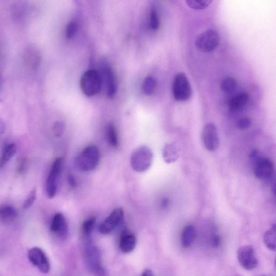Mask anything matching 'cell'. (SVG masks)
Masks as SVG:
<instances>
[{
    "instance_id": "obj_1",
    "label": "cell",
    "mask_w": 276,
    "mask_h": 276,
    "mask_svg": "<svg viewBox=\"0 0 276 276\" xmlns=\"http://www.w3.org/2000/svg\"><path fill=\"white\" fill-rule=\"evenodd\" d=\"M154 155L152 151L145 146H141L135 149L130 158L131 166L135 171L144 172L152 165Z\"/></svg>"
},
{
    "instance_id": "obj_2",
    "label": "cell",
    "mask_w": 276,
    "mask_h": 276,
    "mask_svg": "<svg viewBox=\"0 0 276 276\" xmlns=\"http://www.w3.org/2000/svg\"><path fill=\"white\" fill-rule=\"evenodd\" d=\"M99 157V151L96 146L86 147L76 158V164L81 171H92L97 166Z\"/></svg>"
},
{
    "instance_id": "obj_3",
    "label": "cell",
    "mask_w": 276,
    "mask_h": 276,
    "mask_svg": "<svg viewBox=\"0 0 276 276\" xmlns=\"http://www.w3.org/2000/svg\"><path fill=\"white\" fill-rule=\"evenodd\" d=\"M85 260L88 269L95 276H107V270L102 264L101 255L95 245L87 243L85 249Z\"/></svg>"
},
{
    "instance_id": "obj_4",
    "label": "cell",
    "mask_w": 276,
    "mask_h": 276,
    "mask_svg": "<svg viewBox=\"0 0 276 276\" xmlns=\"http://www.w3.org/2000/svg\"><path fill=\"white\" fill-rule=\"evenodd\" d=\"M102 83L101 76L96 70H88L81 78L80 89L85 96L92 97L101 91Z\"/></svg>"
},
{
    "instance_id": "obj_5",
    "label": "cell",
    "mask_w": 276,
    "mask_h": 276,
    "mask_svg": "<svg viewBox=\"0 0 276 276\" xmlns=\"http://www.w3.org/2000/svg\"><path fill=\"white\" fill-rule=\"evenodd\" d=\"M192 93V88L185 74L179 73L176 75L173 85V94L176 101H187L191 98Z\"/></svg>"
},
{
    "instance_id": "obj_6",
    "label": "cell",
    "mask_w": 276,
    "mask_h": 276,
    "mask_svg": "<svg viewBox=\"0 0 276 276\" xmlns=\"http://www.w3.org/2000/svg\"><path fill=\"white\" fill-rule=\"evenodd\" d=\"M220 35L213 29L205 31L197 38L196 41L197 48L203 52H208L214 50L220 43Z\"/></svg>"
},
{
    "instance_id": "obj_7",
    "label": "cell",
    "mask_w": 276,
    "mask_h": 276,
    "mask_svg": "<svg viewBox=\"0 0 276 276\" xmlns=\"http://www.w3.org/2000/svg\"><path fill=\"white\" fill-rule=\"evenodd\" d=\"M63 162L62 158H58L54 161L51 166L46 183L47 196L50 198L54 197L57 189L58 180L62 171Z\"/></svg>"
},
{
    "instance_id": "obj_8",
    "label": "cell",
    "mask_w": 276,
    "mask_h": 276,
    "mask_svg": "<svg viewBox=\"0 0 276 276\" xmlns=\"http://www.w3.org/2000/svg\"><path fill=\"white\" fill-rule=\"evenodd\" d=\"M27 256L29 261L41 273H49L51 268L50 262L49 258L42 249L33 247L29 250Z\"/></svg>"
},
{
    "instance_id": "obj_9",
    "label": "cell",
    "mask_w": 276,
    "mask_h": 276,
    "mask_svg": "<svg viewBox=\"0 0 276 276\" xmlns=\"http://www.w3.org/2000/svg\"><path fill=\"white\" fill-rule=\"evenodd\" d=\"M237 259L240 266L249 271L258 266V262L254 248L250 245L240 246L237 250Z\"/></svg>"
},
{
    "instance_id": "obj_10",
    "label": "cell",
    "mask_w": 276,
    "mask_h": 276,
    "mask_svg": "<svg viewBox=\"0 0 276 276\" xmlns=\"http://www.w3.org/2000/svg\"><path fill=\"white\" fill-rule=\"evenodd\" d=\"M124 210L121 208L114 210L99 227V232L104 236L112 233L124 217Z\"/></svg>"
},
{
    "instance_id": "obj_11",
    "label": "cell",
    "mask_w": 276,
    "mask_h": 276,
    "mask_svg": "<svg viewBox=\"0 0 276 276\" xmlns=\"http://www.w3.org/2000/svg\"><path fill=\"white\" fill-rule=\"evenodd\" d=\"M202 139L205 148L209 151L218 149L220 144L218 132L214 124L208 123L203 127Z\"/></svg>"
},
{
    "instance_id": "obj_12",
    "label": "cell",
    "mask_w": 276,
    "mask_h": 276,
    "mask_svg": "<svg viewBox=\"0 0 276 276\" xmlns=\"http://www.w3.org/2000/svg\"><path fill=\"white\" fill-rule=\"evenodd\" d=\"M274 172V164L267 158H260L256 160L254 173L256 178L266 180L272 177Z\"/></svg>"
},
{
    "instance_id": "obj_13",
    "label": "cell",
    "mask_w": 276,
    "mask_h": 276,
    "mask_svg": "<svg viewBox=\"0 0 276 276\" xmlns=\"http://www.w3.org/2000/svg\"><path fill=\"white\" fill-rule=\"evenodd\" d=\"M50 231L55 236L62 239L68 237V223L65 216L62 213H57L54 216L50 226Z\"/></svg>"
},
{
    "instance_id": "obj_14",
    "label": "cell",
    "mask_w": 276,
    "mask_h": 276,
    "mask_svg": "<svg viewBox=\"0 0 276 276\" xmlns=\"http://www.w3.org/2000/svg\"><path fill=\"white\" fill-rule=\"evenodd\" d=\"M23 60L27 67L32 69H36L39 65L40 61V53L34 47L29 46L24 51Z\"/></svg>"
},
{
    "instance_id": "obj_15",
    "label": "cell",
    "mask_w": 276,
    "mask_h": 276,
    "mask_svg": "<svg viewBox=\"0 0 276 276\" xmlns=\"http://www.w3.org/2000/svg\"><path fill=\"white\" fill-rule=\"evenodd\" d=\"M104 77L107 95L110 98H113L117 91L116 81L113 70L109 66H105L103 69Z\"/></svg>"
},
{
    "instance_id": "obj_16",
    "label": "cell",
    "mask_w": 276,
    "mask_h": 276,
    "mask_svg": "<svg viewBox=\"0 0 276 276\" xmlns=\"http://www.w3.org/2000/svg\"><path fill=\"white\" fill-rule=\"evenodd\" d=\"M137 239L131 233L124 232L121 234L119 240V248L123 253H130L136 248Z\"/></svg>"
},
{
    "instance_id": "obj_17",
    "label": "cell",
    "mask_w": 276,
    "mask_h": 276,
    "mask_svg": "<svg viewBox=\"0 0 276 276\" xmlns=\"http://www.w3.org/2000/svg\"><path fill=\"white\" fill-rule=\"evenodd\" d=\"M249 99V95L248 93H240L230 100L228 103V108L232 111L242 109L248 103Z\"/></svg>"
},
{
    "instance_id": "obj_18",
    "label": "cell",
    "mask_w": 276,
    "mask_h": 276,
    "mask_svg": "<svg viewBox=\"0 0 276 276\" xmlns=\"http://www.w3.org/2000/svg\"><path fill=\"white\" fill-rule=\"evenodd\" d=\"M196 231L195 227L192 225L186 226L182 232L181 243L185 248L190 247L196 239Z\"/></svg>"
},
{
    "instance_id": "obj_19",
    "label": "cell",
    "mask_w": 276,
    "mask_h": 276,
    "mask_svg": "<svg viewBox=\"0 0 276 276\" xmlns=\"http://www.w3.org/2000/svg\"><path fill=\"white\" fill-rule=\"evenodd\" d=\"M263 240L268 249L276 251V225L269 228L264 234Z\"/></svg>"
},
{
    "instance_id": "obj_20",
    "label": "cell",
    "mask_w": 276,
    "mask_h": 276,
    "mask_svg": "<svg viewBox=\"0 0 276 276\" xmlns=\"http://www.w3.org/2000/svg\"><path fill=\"white\" fill-rule=\"evenodd\" d=\"M17 211L16 209L10 205H4L0 210L1 220L4 223H9L13 221L17 217Z\"/></svg>"
},
{
    "instance_id": "obj_21",
    "label": "cell",
    "mask_w": 276,
    "mask_h": 276,
    "mask_svg": "<svg viewBox=\"0 0 276 276\" xmlns=\"http://www.w3.org/2000/svg\"><path fill=\"white\" fill-rule=\"evenodd\" d=\"M163 158L164 161L167 163H173L177 160L179 154L175 147L171 144L164 146L163 150Z\"/></svg>"
},
{
    "instance_id": "obj_22",
    "label": "cell",
    "mask_w": 276,
    "mask_h": 276,
    "mask_svg": "<svg viewBox=\"0 0 276 276\" xmlns=\"http://www.w3.org/2000/svg\"><path fill=\"white\" fill-rule=\"evenodd\" d=\"M106 136L110 146L114 148H117L118 146V134L115 125L112 123L108 125L106 129Z\"/></svg>"
},
{
    "instance_id": "obj_23",
    "label": "cell",
    "mask_w": 276,
    "mask_h": 276,
    "mask_svg": "<svg viewBox=\"0 0 276 276\" xmlns=\"http://www.w3.org/2000/svg\"><path fill=\"white\" fill-rule=\"evenodd\" d=\"M16 151L17 147L15 144H9L5 147L1 159V168L15 156Z\"/></svg>"
},
{
    "instance_id": "obj_24",
    "label": "cell",
    "mask_w": 276,
    "mask_h": 276,
    "mask_svg": "<svg viewBox=\"0 0 276 276\" xmlns=\"http://www.w3.org/2000/svg\"><path fill=\"white\" fill-rule=\"evenodd\" d=\"M157 87V81L154 78L149 76L143 81V91L145 95L151 96L154 93Z\"/></svg>"
},
{
    "instance_id": "obj_25",
    "label": "cell",
    "mask_w": 276,
    "mask_h": 276,
    "mask_svg": "<svg viewBox=\"0 0 276 276\" xmlns=\"http://www.w3.org/2000/svg\"><path fill=\"white\" fill-rule=\"evenodd\" d=\"M96 223L95 217H90L85 220L81 226V232L85 237H90L91 234L95 229Z\"/></svg>"
},
{
    "instance_id": "obj_26",
    "label": "cell",
    "mask_w": 276,
    "mask_h": 276,
    "mask_svg": "<svg viewBox=\"0 0 276 276\" xmlns=\"http://www.w3.org/2000/svg\"><path fill=\"white\" fill-rule=\"evenodd\" d=\"M237 87V80L231 77L226 78L223 79L221 82V90L226 93H232L236 90Z\"/></svg>"
},
{
    "instance_id": "obj_27",
    "label": "cell",
    "mask_w": 276,
    "mask_h": 276,
    "mask_svg": "<svg viewBox=\"0 0 276 276\" xmlns=\"http://www.w3.org/2000/svg\"><path fill=\"white\" fill-rule=\"evenodd\" d=\"M187 4L190 7L195 10H203L209 6L212 1L210 0H190Z\"/></svg>"
},
{
    "instance_id": "obj_28",
    "label": "cell",
    "mask_w": 276,
    "mask_h": 276,
    "mask_svg": "<svg viewBox=\"0 0 276 276\" xmlns=\"http://www.w3.org/2000/svg\"><path fill=\"white\" fill-rule=\"evenodd\" d=\"M150 26L152 30L157 31L160 27V20L157 11L153 9L150 13Z\"/></svg>"
},
{
    "instance_id": "obj_29",
    "label": "cell",
    "mask_w": 276,
    "mask_h": 276,
    "mask_svg": "<svg viewBox=\"0 0 276 276\" xmlns=\"http://www.w3.org/2000/svg\"><path fill=\"white\" fill-rule=\"evenodd\" d=\"M37 196V190L36 188H34L30 192L23 203V207L25 209H27L32 206V205L36 200Z\"/></svg>"
},
{
    "instance_id": "obj_30",
    "label": "cell",
    "mask_w": 276,
    "mask_h": 276,
    "mask_svg": "<svg viewBox=\"0 0 276 276\" xmlns=\"http://www.w3.org/2000/svg\"><path fill=\"white\" fill-rule=\"evenodd\" d=\"M78 25L75 22H70L67 26L66 36L68 39L73 38L78 32Z\"/></svg>"
},
{
    "instance_id": "obj_31",
    "label": "cell",
    "mask_w": 276,
    "mask_h": 276,
    "mask_svg": "<svg viewBox=\"0 0 276 276\" xmlns=\"http://www.w3.org/2000/svg\"><path fill=\"white\" fill-rule=\"evenodd\" d=\"M251 124V119L249 117H244L237 121V127L240 130L244 131L250 128Z\"/></svg>"
},
{
    "instance_id": "obj_32",
    "label": "cell",
    "mask_w": 276,
    "mask_h": 276,
    "mask_svg": "<svg viewBox=\"0 0 276 276\" xmlns=\"http://www.w3.org/2000/svg\"><path fill=\"white\" fill-rule=\"evenodd\" d=\"M64 126L61 122H56L53 127V131L56 138H61L63 134Z\"/></svg>"
},
{
    "instance_id": "obj_33",
    "label": "cell",
    "mask_w": 276,
    "mask_h": 276,
    "mask_svg": "<svg viewBox=\"0 0 276 276\" xmlns=\"http://www.w3.org/2000/svg\"><path fill=\"white\" fill-rule=\"evenodd\" d=\"M68 181L69 184L72 187L75 188L76 186H77V181H76V180L74 176L72 174H69L68 175Z\"/></svg>"
},
{
    "instance_id": "obj_34",
    "label": "cell",
    "mask_w": 276,
    "mask_h": 276,
    "mask_svg": "<svg viewBox=\"0 0 276 276\" xmlns=\"http://www.w3.org/2000/svg\"><path fill=\"white\" fill-rule=\"evenodd\" d=\"M211 244H212L214 247H218V246L221 244V238L218 236H215L213 237L212 241H211Z\"/></svg>"
},
{
    "instance_id": "obj_35",
    "label": "cell",
    "mask_w": 276,
    "mask_h": 276,
    "mask_svg": "<svg viewBox=\"0 0 276 276\" xmlns=\"http://www.w3.org/2000/svg\"><path fill=\"white\" fill-rule=\"evenodd\" d=\"M26 161L24 159H22L19 164L18 171L21 172L23 171V169L25 168Z\"/></svg>"
},
{
    "instance_id": "obj_36",
    "label": "cell",
    "mask_w": 276,
    "mask_h": 276,
    "mask_svg": "<svg viewBox=\"0 0 276 276\" xmlns=\"http://www.w3.org/2000/svg\"><path fill=\"white\" fill-rule=\"evenodd\" d=\"M142 276H155L153 272L150 269H146L143 272Z\"/></svg>"
},
{
    "instance_id": "obj_37",
    "label": "cell",
    "mask_w": 276,
    "mask_h": 276,
    "mask_svg": "<svg viewBox=\"0 0 276 276\" xmlns=\"http://www.w3.org/2000/svg\"><path fill=\"white\" fill-rule=\"evenodd\" d=\"M272 191L274 196L276 197V180L274 182L272 187Z\"/></svg>"
},
{
    "instance_id": "obj_38",
    "label": "cell",
    "mask_w": 276,
    "mask_h": 276,
    "mask_svg": "<svg viewBox=\"0 0 276 276\" xmlns=\"http://www.w3.org/2000/svg\"><path fill=\"white\" fill-rule=\"evenodd\" d=\"M275 268L276 269V257L275 261Z\"/></svg>"
},
{
    "instance_id": "obj_39",
    "label": "cell",
    "mask_w": 276,
    "mask_h": 276,
    "mask_svg": "<svg viewBox=\"0 0 276 276\" xmlns=\"http://www.w3.org/2000/svg\"></svg>"
}]
</instances>
